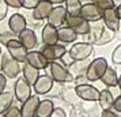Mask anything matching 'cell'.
<instances>
[{"instance_id":"obj_1","label":"cell","mask_w":121,"mask_h":117,"mask_svg":"<svg viewBox=\"0 0 121 117\" xmlns=\"http://www.w3.org/2000/svg\"><path fill=\"white\" fill-rule=\"evenodd\" d=\"M108 60L104 57H97L93 61L90 63L88 69L86 72V78L88 79V82H97L101 80V78L104 76V74L108 69Z\"/></svg>"},{"instance_id":"obj_2","label":"cell","mask_w":121,"mask_h":117,"mask_svg":"<svg viewBox=\"0 0 121 117\" xmlns=\"http://www.w3.org/2000/svg\"><path fill=\"white\" fill-rule=\"evenodd\" d=\"M49 75L56 83H67V82H73L75 79L72 78L68 68L64 67L59 61H52L49 64Z\"/></svg>"},{"instance_id":"obj_3","label":"cell","mask_w":121,"mask_h":117,"mask_svg":"<svg viewBox=\"0 0 121 117\" xmlns=\"http://www.w3.org/2000/svg\"><path fill=\"white\" fill-rule=\"evenodd\" d=\"M1 61H3L1 72L4 74L7 78L14 79L21 74V63L18 60H15L8 52L4 53V55H1Z\"/></svg>"},{"instance_id":"obj_4","label":"cell","mask_w":121,"mask_h":117,"mask_svg":"<svg viewBox=\"0 0 121 117\" xmlns=\"http://www.w3.org/2000/svg\"><path fill=\"white\" fill-rule=\"evenodd\" d=\"M93 44L88 42H75L71 46V49L68 50L69 55L75 61H82V60H87L90 56L93 55Z\"/></svg>"},{"instance_id":"obj_5","label":"cell","mask_w":121,"mask_h":117,"mask_svg":"<svg viewBox=\"0 0 121 117\" xmlns=\"http://www.w3.org/2000/svg\"><path fill=\"white\" fill-rule=\"evenodd\" d=\"M6 46H7V52H8L15 60H18V61L22 63V64L23 63H26V60H27V55H29V49L18 38L11 39Z\"/></svg>"},{"instance_id":"obj_6","label":"cell","mask_w":121,"mask_h":117,"mask_svg":"<svg viewBox=\"0 0 121 117\" xmlns=\"http://www.w3.org/2000/svg\"><path fill=\"white\" fill-rule=\"evenodd\" d=\"M80 17L83 19H86L87 22H99V21H102V18H104V10L98 7L95 3L93 1H90V3H86V4H83L82 7V11H80Z\"/></svg>"},{"instance_id":"obj_7","label":"cell","mask_w":121,"mask_h":117,"mask_svg":"<svg viewBox=\"0 0 121 117\" xmlns=\"http://www.w3.org/2000/svg\"><path fill=\"white\" fill-rule=\"evenodd\" d=\"M14 95L21 104L26 102L31 97V84L29 83L23 76L17 79L15 86H14Z\"/></svg>"},{"instance_id":"obj_8","label":"cell","mask_w":121,"mask_h":117,"mask_svg":"<svg viewBox=\"0 0 121 117\" xmlns=\"http://www.w3.org/2000/svg\"><path fill=\"white\" fill-rule=\"evenodd\" d=\"M75 89H76L79 98L86 101V102H95V101L99 100L101 91L97 87H94L93 84H88V83L78 84V86H75Z\"/></svg>"},{"instance_id":"obj_9","label":"cell","mask_w":121,"mask_h":117,"mask_svg":"<svg viewBox=\"0 0 121 117\" xmlns=\"http://www.w3.org/2000/svg\"><path fill=\"white\" fill-rule=\"evenodd\" d=\"M39 50H41V52H42V55L48 59V61H49V63L60 60L61 57H63V55L67 53V49H65V45H64V44L44 45Z\"/></svg>"},{"instance_id":"obj_10","label":"cell","mask_w":121,"mask_h":117,"mask_svg":"<svg viewBox=\"0 0 121 117\" xmlns=\"http://www.w3.org/2000/svg\"><path fill=\"white\" fill-rule=\"evenodd\" d=\"M65 23H67V26H69L71 29H73L79 35H86V34H88L90 29H91L90 22H87L86 19H83L80 15H78V17L68 15Z\"/></svg>"},{"instance_id":"obj_11","label":"cell","mask_w":121,"mask_h":117,"mask_svg":"<svg viewBox=\"0 0 121 117\" xmlns=\"http://www.w3.org/2000/svg\"><path fill=\"white\" fill-rule=\"evenodd\" d=\"M67 17H68V12H67L65 7L64 6H57L53 8V11L50 12L49 18L46 19L48 23H50L52 26L60 29L64 26V23L67 22Z\"/></svg>"},{"instance_id":"obj_12","label":"cell","mask_w":121,"mask_h":117,"mask_svg":"<svg viewBox=\"0 0 121 117\" xmlns=\"http://www.w3.org/2000/svg\"><path fill=\"white\" fill-rule=\"evenodd\" d=\"M53 86H55V80L52 79L50 75H41L33 86V90L37 95H45L53 90Z\"/></svg>"},{"instance_id":"obj_13","label":"cell","mask_w":121,"mask_h":117,"mask_svg":"<svg viewBox=\"0 0 121 117\" xmlns=\"http://www.w3.org/2000/svg\"><path fill=\"white\" fill-rule=\"evenodd\" d=\"M102 22L108 29L113 30V31H118V29H121V19L117 15V11L114 8H109V10H105L104 11V18H102Z\"/></svg>"},{"instance_id":"obj_14","label":"cell","mask_w":121,"mask_h":117,"mask_svg":"<svg viewBox=\"0 0 121 117\" xmlns=\"http://www.w3.org/2000/svg\"><path fill=\"white\" fill-rule=\"evenodd\" d=\"M53 3L49 1V0H39L38 6L33 10V18L37 19V21H44V19H48L50 15V12L53 11Z\"/></svg>"},{"instance_id":"obj_15","label":"cell","mask_w":121,"mask_h":117,"mask_svg":"<svg viewBox=\"0 0 121 117\" xmlns=\"http://www.w3.org/2000/svg\"><path fill=\"white\" fill-rule=\"evenodd\" d=\"M8 27H10L11 33L19 35L23 30L27 29V21L22 14H12L8 19Z\"/></svg>"},{"instance_id":"obj_16","label":"cell","mask_w":121,"mask_h":117,"mask_svg":"<svg viewBox=\"0 0 121 117\" xmlns=\"http://www.w3.org/2000/svg\"><path fill=\"white\" fill-rule=\"evenodd\" d=\"M39 97L37 94L31 95L26 102H23L21 106V112H22V117H35L37 116V110L39 106Z\"/></svg>"},{"instance_id":"obj_17","label":"cell","mask_w":121,"mask_h":117,"mask_svg":"<svg viewBox=\"0 0 121 117\" xmlns=\"http://www.w3.org/2000/svg\"><path fill=\"white\" fill-rule=\"evenodd\" d=\"M26 63L31 64V65L35 67V68H38L39 71H41V69H45V68H48L49 67V64H50V63L48 61V59L42 55L41 50H29Z\"/></svg>"},{"instance_id":"obj_18","label":"cell","mask_w":121,"mask_h":117,"mask_svg":"<svg viewBox=\"0 0 121 117\" xmlns=\"http://www.w3.org/2000/svg\"><path fill=\"white\" fill-rule=\"evenodd\" d=\"M41 37H42V42L45 45L57 44L59 42V29L46 22V25H44V27H42Z\"/></svg>"},{"instance_id":"obj_19","label":"cell","mask_w":121,"mask_h":117,"mask_svg":"<svg viewBox=\"0 0 121 117\" xmlns=\"http://www.w3.org/2000/svg\"><path fill=\"white\" fill-rule=\"evenodd\" d=\"M18 39L22 42L29 50H34L38 45V39H37V34L33 29H26L22 33L18 35Z\"/></svg>"},{"instance_id":"obj_20","label":"cell","mask_w":121,"mask_h":117,"mask_svg":"<svg viewBox=\"0 0 121 117\" xmlns=\"http://www.w3.org/2000/svg\"><path fill=\"white\" fill-rule=\"evenodd\" d=\"M78 35L79 34L71 29L69 26H63V27L59 29V42L61 44H72L78 39Z\"/></svg>"},{"instance_id":"obj_21","label":"cell","mask_w":121,"mask_h":117,"mask_svg":"<svg viewBox=\"0 0 121 117\" xmlns=\"http://www.w3.org/2000/svg\"><path fill=\"white\" fill-rule=\"evenodd\" d=\"M105 25H101L99 22H95V25H93L91 26V29H90V31H88V34H86L84 35V42H88V44H93L95 45L97 42H98V39L101 38V35H102V33H104L105 30Z\"/></svg>"},{"instance_id":"obj_22","label":"cell","mask_w":121,"mask_h":117,"mask_svg":"<svg viewBox=\"0 0 121 117\" xmlns=\"http://www.w3.org/2000/svg\"><path fill=\"white\" fill-rule=\"evenodd\" d=\"M114 97H113V93L110 89H104L99 94V100L98 104L101 106L102 110H109V109H113V105H114Z\"/></svg>"},{"instance_id":"obj_23","label":"cell","mask_w":121,"mask_h":117,"mask_svg":"<svg viewBox=\"0 0 121 117\" xmlns=\"http://www.w3.org/2000/svg\"><path fill=\"white\" fill-rule=\"evenodd\" d=\"M22 74H23V78L26 79L31 86H34L35 82L38 80V78L41 76V75H39V69H38V68L33 67V65H31V64H29V63H23Z\"/></svg>"},{"instance_id":"obj_24","label":"cell","mask_w":121,"mask_h":117,"mask_svg":"<svg viewBox=\"0 0 121 117\" xmlns=\"http://www.w3.org/2000/svg\"><path fill=\"white\" fill-rule=\"evenodd\" d=\"M90 63L91 61L82 60V61H75L71 67H68V71H69V74L72 75V78L76 79V78H79V76H84L86 72H87V69H88ZM73 82H75V80H73Z\"/></svg>"},{"instance_id":"obj_25","label":"cell","mask_w":121,"mask_h":117,"mask_svg":"<svg viewBox=\"0 0 121 117\" xmlns=\"http://www.w3.org/2000/svg\"><path fill=\"white\" fill-rule=\"evenodd\" d=\"M118 75L116 72L114 68L108 67L106 72L104 74V76L101 78V82L108 87V89H112V87H118Z\"/></svg>"},{"instance_id":"obj_26","label":"cell","mask_w":121,"mask_h":117,"mask_svg":"<svg viewBox=\"0 0 121 117\" xmlns=\"http://www.w3.org/2000/svg\"><path fill=\"white\" fill-rule=\"evenodd\" d=\"M55 110V104L50 100H44L39 102L38 110H37V117H50Z\"/></svg>"},{"instance_id":"obj_27","label":"cell","mask_w":121,"mask_h":117,"mask_svg":"<svg viewBox=\"0 0 121 117\" xmlns=\"http://www.w3.org/2000/svg\"><path fill=\"white\" fill-rule=\"evenodd\" d=\"M60 97L69 105H78V101L80 100L76 93V89H72V87H67V89L61 90Z\"/></svg>"},{"instance_id":"obj_28","label":"cell","mask_w":121,"mask_h":117,"mask_svg":"<svg viewBox=\"0 0 121 117\" xmlns=\"http://www.w3.org/2000/svg\"><path fill=\"white\" fill-rule=\"evenodd\" d=\"M14 93L11 91H4L0 94V114L6 113L14 104Z\"/></svg>"},{"instance_id":"obj_29","label":"cell","mask_w":121,"mask_h":117,"mask_svg":"<svg viewBox=\"0 0 121 117\" xmlns=\"http://www.w3.org/2000/svg\"><path fill=\"white\" fill-rule=\"evenodd\" d=\"M64 7H65L68 15L78 17V15H80V11H82L83 4H82V1H80V0H65Z\"/></svg>"},{"instance_id":"obj_30","label":"cell","mask_w":121,"mask_h":117,"mask_svg":"<svg viewBox=\"0 0 121 117\" xmlns=\"http://www.w3.org/2000/svg\"><path fill=\"white\" fill-rule=\"evenodd\" d=\"M114 35H116V31H113V30H110V29L105 27L104 33H102V35H101V38L98 39V42L95 45H106L109 44V42H112L113 39H114Z\"/></svg>"},{"instance_id":"obj_31","label":"cell","mask_w":121,"mask_h":117,"mask_svg":"<svg viewBox=\"0 0 121 117\" xmlns=\"http://www.w3.org/2000/svg\"><path fill=\"white\" fill-rule=\"evenodd\" d=\"M87 113H86V110H84V108H83V105H72L71 108V113H69V116L68 117H83L86 116Z\"/></svg>"},{"instance_id":"obj_32","label":"cell","mask_w":121,"mask_h":117,"mask_svg":"<svg viewBox=\"0 0 121 117\" xmlns=\"http://www.w3.org/2000/svg\"><path fill=\"white\" fill-rule=\"evenodd\" d=\"M93 3H95L98 7H101L102 10H109V8H114L113 0H91Z\"/></svg>"},{"instance_id":"obj_33","label":"cell","mask_w":121,"mask_h":117,"mask_svg":"<svg viewBox=\"0 0 121 117\" xmlns=\"http://www.w3.org/2000/svg\"><path fill=\"white\" fill-rule=\"evenodd\" d=\"M112 61L114 63V64H121V44L117 45L116 46V49L113 50V53H112Z\"/></svg>"},{"instance_id":"obj_34","label":"cell","mask_w":121,"mask_h":117,"mask_svg":"<svg viewBox=\"0 0 121 117\" xmlns=\"http://www.w3.org/2000/svg\"><path fill=\"white\" fill-rule=\"evenodd\" d=\"M60 63L64 65V67L68 68V67H71L72 64L75 63V60L72 59V56L69 55V52H67V53H64V55H63V57L60 59Z\"/></svg>"},{"instance_id":"obj_35","label":"cell","mask_w":121,"mask_h":117,"mask_svg":"<svg viewBox=\"0 0 121 117\" xmlns=\"http://www.w3.org/2000/svg\"><path fill=\"white\" fill-rule=\"evenodd\" d=\"M38 3H39V0H21V4H22L23 8L31 10V11L38 6Z\"/></svg>"},{"instance_id":"obj_36","label":"cell","mask_w":121,"mask_h":117,"mask_svg":"<svg viewBox=\"0 0 121 117\" xmlns=\"http://www.w3.org/2000/svg\"><path fill=\"white\" fill-rule=\"evenodd\" d=\"M4 116L6 117H22V112H21V109H19L18 106H11V108L4 113Z\"/></svg>"},{"instance_id":"obj_37","label":"cell","mask_w":121,"mask_h":117,"mask_svg":"<svg viewBox=\"0 0 121 117\" xmlns=\"http://www.w3.org/2000/svg\"><path fill=\"white\" fill-rule=\"evenodd\" d=\"M7 12H8V6L4 0H0V21H3L7 17Z\"/></svg>"},{"instance_id":"obj_38","label":"cell","mask_w":121,"mask_h":117,"mask_svg":"<svg viewBox=\"0 0 121 117\" xmlns=\"http://www.w3.org/2000/svg\"><path fill=\"white\" fill-rule=\"evenodd\" d=\"M14 35H15L14 33H3V34H0V42H1V44H4V45H7L11 39L15 38Z\"/></svg>"},{"instance_id":"obj_39","label":"cell","mask_w":121,"mask_h":117,"mask_svg":"<svg viewBox=\"0 0 121 117\" xmlns=\"http://www.w3.org/2000/svg\"><path fill=\"white\" fill-rule=\"evenodd\" d=\"M101 117H121V113L114 112L113 109H109V110H102Z\"/></svg>"},{"instance_id":"obj_40","label":"cell","mask_w":121,"mask_h":117,"mask_svg":"<svg viewBox=\"0 0 121 117\" xmlns=\"http://www.w3.org/2000/svg\"><path fill=\"white\" fill-rule=\"evenodd\" d=\"M50 117H68V116H67L65 110L63 108H55V110H53Z\"/></svg>"},{"instance_id":"obj_41","label":"cell","mask_w":121,"mask_h":117,"mask_svg":"<svg viewBox=\"0 0 121 117\" xmlns=\"http://www.w3.org/2000/svg\"><path fill=\"white\" fill-rule=\"evenodd\" d=\"M6 86H7V76L3 72H0V94L4 93Z\"/></svg>"},{"instance_id":"obj_42","label":"cell","mask_w":121,"mask_h":117,"mask_svg":"<svg viewBox=\"0 0 121 117\" xmlns=\"http://www.w3.org/2000/svg\"><path fill=\"white\" fill-rule=\"evenodd\" d=\"M7 3V6L11 7V8H21L22 4H21V0H4Z\"/></svg>"},{"instance_id":"obj_43","label":"cell","mask_w":121,"mask_h":117,"mask_svg":"<svg viewBox=\"0 0 121 117\" xmlns=\"http://www.w3.org/2000/svg\"><path fill=\"white\" fill-rule=\"evenodd\" d=\"M113 110H114V112H118V113H121V94L118 95V97H116L114 105H113Z\"/></svg>"},{"instance_id":"obj_44","label":"cell","mask_w":121,"mask_h":117,"mask_svg":"<svg viewBox=\"0 0 121 117\" xmlns=\"http://www.w3.org/2000/svg\"><path fill=\"white\" fill-rule=\"evenodd\" d=\"M49 1H52L53 4H59V6H60L61 3H65V0H49Z\"/></svg>"},{"instance_id":"obj_45","label":"cell","mask_w":121,"mask_h":117,"mask_svg":"<svg viewBox=\"0 0 121 117\" xmlns=\"http://www.w3.org/2000/svg\"><path fill=\"white\" fill-rule=\"evenodd\" d=\"M116 11H117V15H118V17H120V19H121V6L116 7Z\"/></svg>"},{"instance_id":"obj_46","label":"cell","mask_w":121,"mask_h":117,"mask_svg":"<svg viewBox=\"0 0 121 117\" xmlns=\"http://www.w3.org/2000/svg\"><path fill=\"white\" fill-rule=\"evenodd\" d=\"M113 4H114V7L121 6V0H113Z\"/></svg>"},{"instance_id":"obj_47","label":"cell","mask_w":121,"mask_h":117,"mask_svg":"<svg viewBox=\"0 0 121 117\" xmlns=\"http://www.w3.org/2000/svg\"><path fill=\"white\" fill-rule=\"evenodd\" d=\"M118 89L121 90V75H120V78H118Z\"/></svg>"},{"instance_id":"obj_48","label":"cell","mask_w":121,"mask_h":117,"mask_svg":"<svg viewBox=\"0 0 121 117\" xmlns=\"http://www.w3.org/2000/svg\"><path fill=\"white\" fill-rule=\"evenodd\" d=\"M1 65H3V61H1V57H0V71H1Z\"/></svg>"},{"instance_id":"obj_49","label":"cell","mask_w":121,"mask_h":117,"mask_svg":"<svg viewBox=\"0 0 121 117\" xmlns=\"http://www.w3.org/2000/svg\"><path fill=\"white\" fill-rule=\"evenodd\" d=\"M0 117H6V116H4V113H1V114H0Z\"/></svg>"},{"instance_id":"obj_50","label":"cell","mask_w":121,"mask_h":117,"mask_svg":"<svg viewBox=\"0 0 121 117\" xmlns=\"http://www.w3.org/2000/svg\"><path fill=\"white\" fill-rule=\"evenodd\" d=\"M1 52H3V50H1V46H0V56H1Z\"/></svg>"},{"instance_id":"obj_51","label":"cell","mask_w":121,"mask_h":117,"mask_svg":"<svg viewBox=\"0 0 121 117\" xmlns=\"http://www.w3.org/2000/svg\"><path fill=\"white\" fill-rule=\"evenodd\" d=\"M83 117H91V116H88V114H86V116H83Z\"/></svg>"},{"instance_id":"obj_52","label":"cell","mask_w":121,"mask_h":117,"mask_svg":"<svg viewBox=\"0 0 121 117\" xmlns=\"http://www.w3.org/2000/svg\"><path fill=\"white\" fill-rule=\"evenodd\" d=\"M35 117H37V116H35Z\"/></svg>"}]
</instances>
